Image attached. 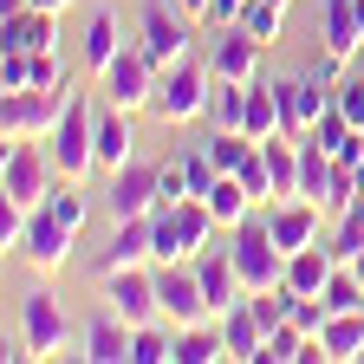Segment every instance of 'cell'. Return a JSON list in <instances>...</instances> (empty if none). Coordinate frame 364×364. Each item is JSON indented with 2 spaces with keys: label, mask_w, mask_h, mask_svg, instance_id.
Masks as SVG:
<instances>
[{
  "label": "cell",
  "mask_w": 364,
  "mask_h": 364,
  "mask_svg": "<svg viewBox=\"0 0 364 364\" xmlns=\"http://www.w3.org/2000/svg\"><path fill=\"white\" fill-rule=\"evenodd\" d=\"M241 117H247V78H215L208 124H215V130H241Z\"/></svg>",
  "instance_id": "28"
},
{
  "label": "cell",
  "mask_w": 364,
  "mask_h": 364,
  "mask_svg": "<svg viewBox=\"0 0 364 364\" xmlns=\"http://www.w3.org/2000/svg\"><path fill=\"white\" fill-rule=\"evenodd\" d=\"M196 280H202V293H208V312H215V318L235 306V299H247L241 267H235V254H228V235H221V241H208V247L196 254Z\"/></svg>",
  "instance_id": "15"
},
{
  "label": "cell",
  "mask_w": 364,
  "mask_h": 364,
  "mask_svg": "<svg viewBox=\"0 0 364 364\" xmlns=\"http://www.w3.org/2000/svg\"><path fill=\"white\" fill-rule=\"evenodd\" d=\"M358 196H364V163H358Z\"/></svg>",
  "instance_id": "40"
},
{
  "label": "cell",
  "mask_w": 364,
  "mask_h": 364,
  "mask_svg": "<svg viewBox=\"0 0 364 364\" xmlns=\"http://www.w3.org/2000/svg\"><path fill=\"white\" fill-rule=\"evenodd\" d=\"M260 59H267V39H254L241 20H228V26H215V39H208V65H215V78H260Z\"/></svg>",
  "instance_id": "14"
},
{
  "label": "cell",
  "mask_w": 364,
  "mask_h": 364,
  "mask_svg": "<svg viewBox=\"0 0 364 364\" xmlns=\"http://www.w3.org/2000/svg\"><path fill=\"white\" fill-rule=\"evenodd\" d=\"M202 202H208V215H215L221 228H241V221L260 208V202L247 196V182H241V176H215V189H208Z\"/></svg>",
  "instance_id": "26"
},
{
  "label": "cell",
  "mask_w": 364,
  "mask_h": 364,
  "mask_svg": "<svg viewBox=\"0 0 364 364\" xmlns=\"http://www.w3.org/2000/svg\"><path fill=\"white\" fill-rule=\"evenodd\" d=\"M136 39H144V53L156 65H176L196 53V20L176 7V0H144V26H136Z\"/></svg>",
  "instance_id": "9"
},
{
  "label": "cell",
  "mask_w": 364,
  "mask_h": 364,
  "mask_svg": "<svg viewBox=\"0 0 364 364\" xmlns=\"http://www.w3.org/2000/svg\"><path fill=\"white\" fill-rule=\"evenodd\" d=\"M326 182H332V150H318L312 136H306V163H299V196L318 202L326 196Z\"/></svg>",
  "instance_id": "32"
},
{
  "label": "cell",
  "mask_w": 364,
  "mask_h": 364,
  "mask_svg": "<svg viewBox=\"0 0 364 364\" xmlns=\"http://www.w3.org/2000/svg\"><path fill=\"white\" fill-rule=\"evenodd\" d=\"M208 156H215L221 176H235V169L254 156V136H247V130H215V136H208Z\"/></svg>",
  "instance_id": "29"
},
{
  "label": "cell",
  "mask_w": 364,
  "mask_h": 364,
  "mask_svg": "<svg viewBox=\"0 0 364 364\" xmlns=\"http://www.w3.org/2000/svg\"><path fill=\"white\" fill-rule=\"evenodd\" d=\"M235 176H241V182H247V196H254V202H260V208H267V202H273V169H267V156H260V144H254V156H247V163H241V169H235Z\"/></svg>",
  "instance_id": "34"
},
{
  "label": "cell",
  "mask_w": 364,
  "mask_h": 364,
  "mask_svg": "<svg viewBox=\"0 0 364 364\" xmlns=\"http://www.w3.org/2000/svg\"><path fill=\"white\" fill-rule=\"evenodd\" d=\"M156 299H163V318L182 332V326H202L208 312V293L196 280V260H156Z\"/></svg>",
  "instance_id": "12"
},
{
  "label": "cell",
  "mask_w": 364,
  "mask_h": 364,
  "mask_svg": "<svg viewBox=\"0 0 364 364\" xmlns=\"http://www.w3.org/2000/svg\"><path fill=\"white\" fill-rule=\"evenodd\" d=\"M215 326H221V338H228V358H235V364H260L267 326L254 318V306H247V299H235V306H228V312L215 318Z\"/></svg>",
  "instance_id": "23"
},
{
  "label": "cell",
  "mask_w": 364,
  "mask_h": 364,
  "mask_svg": "<svg viewBox=\"0 0 364 364\" xmlns=\"http://www.w3.org/2000/svg\"><path fill=\"white\" fill-rule=\"evenodd\" d=\"M299 345H306V332L287 318V326H273V332H267V345H260V364H299Z\"/></svg>",
  "instance_id": "33"
},
{
  "label": "cell",
  "mask_w": 364,
  "mask_h": 364,
  "mask_svg": "<svg viewBox=\"0 0 364 364\" xmlns=\"http://www.w3.org/2000/svg\"><path fill=\"white\" fill-rule=\"evenodd\" d=\"M176 7H182V14H189L196 26H208V14H215V0H176Z\"/></svg>",
  "instance_id": "39"
},
{
  "label": "cell",
  "mask_w": 364,
  "mask_h": 364,
  "mask_svg": "<svg viewBox=\"0 0 364 364\" xmlns=\"http://www.w3.org/2000/svg\"><path fill=\"white\" fill-rule=\"evenodd\" d=\"M228 358V338L215 318H202V326H182L176 332V364H221Z\"/></svg>",
  "instance_id": "27"
},
{
  "label": "cell",
  "mask_w": 364,
  "mask_h": 364,
  "mask_svg": "<svg viewBox=\"0 0 364 364\" xmlns=\"http://www.w3.org/2000/svg\"><path fill=\"white\" fill-rule=\"evenodd\" d=\"M332 247L326 241H312V247H299V254H287V287L293 293H306V299H318L326 293V280H332Z\"/></svg>",
  "instance_id": "24"
},
{
  "label": "cell",
  "mask_w": 364,
  "mask_h": 364,
  "mask_svg": "<svg viewBox=\"0 0 364 364\" xmlns=\"http://www.w3.org/2000/svg\"><path fill=\"white\" fill-rule=\"evenodd\" d=\"M72 105V85H26V91H0V130L7 136H53Z\"/></svg>",
  "instance_id": "6"
},
{
  "label": "cell",
  "mask_w": 364,
  "mask_h": 364,
  "mask_svg": "<svg viewBox=\"0 0 364 364\" xmlns=\"http://www.w3.org/2000/svg\"><path fill=\"white\" fill-rule=\"evenodd\" d=\"M260 215L273 228V241H280V254H299L312 241H326V228H332V215L318 202H306V196H280V202H267Z\"/></svg>",
  "instance_id": "13"
},
{
  "label": "cell",
  "mask_w": 364,
  "mask_h": 364,
  "mask_svg": "<svg viewBox=\"0 0 364 364\" xmlns=\"http://www.w3.org/2000/svg\"><path fill=\"white\" fill-rule=\"evenodd\" d=\"M150 235H156V260H196L208 241L228 235V228L208 215L202 196H182V202H169V208L150 215Z\"/></svg>",
  "instance_id": "3"
},
{
  "label": "cell",
  "mask_w": 364,
  "mask_h": 364,
  "mask_svg": "<svg viewBox=\"0 0 364 364\" xmlns=\"http://www.w3.org/2000/svg\"><path fill=\"white\" fill-rule=\"evenodd\" d=\"M358 20H364V0H358Z\"/></svg>",
  "instance_id": "41"
},
{
  "label": "cell",
  "mask_w": 364,
  "mask_h": 364,
  "mask_svg": "<svg viewBox=\"0 0 364 364\" xmlns=\"http://www.w3.org/2000/svg\"><path fill=\"white\" fill-rule=\"evenodd\" d=\"M150 260H156L150 215H136V221H111V247L98 254V273H111V267H150Z\"/></svg>",
  "instance_id": "20"
},
{
  "label": "cell",
  "mask_w": 364,
  "mask_h": 364,
  "mask_svg": "<svg viewBox=\"0 0 364 364\" xmlns=\"http://www.w3.org/2000/svg\"><path fill=\"white\" fill-rule=\"evenodd\" d=\"M241 26L254 33V39H280L287 33V7H280V0H247V7H241Z\"/></svg>",
  "instance_id": "30"
},
{
  "label": "cell",
  "mask_w": 364,
  "mask_h": 364,
  "mask_svg": "<svg viewBox=\"0 0 364 364\" xmlns=\"http://www.w3.org/2000/svg\"><path fill=\"white\" fill-rule=\"evenodd\" d=\"M130 156H136V130H130V111L98 98V176L124 169Z\"/></svg>",
  "instance_id": "22"
},
{
  "label": "cell",
  "mask_w": 364,
  "mask_h": 364,
  "mask_svg": "<svg viewBox=\"0 0 364 364\" xmlns=\"http://www.w3.org/2000/svg\"><path fill=\"white\" fill-rule=\"evenodd\" d=\"M53 182H59L53 144H46V136H7V163H0V196H14L20 208H39Z\"/></svg>",
  "instance_id": "5"
},
{
  "label": "cell",
  "mask_w": 364,
  "mask_h": 364,
  "mask_svg": "<svg viewBox=\"0 0 364 364\" xmlns=\"http://www.w3.org/2000/svg\"><path fill=\"white\" fill-rule=\"evenodd\" d=\"M124 46H130V39H124L117 14H111V7H91V20H85V33H78V59H85V72L98 78V72L124 53Z\"/></svg>",
  "instance_id": "21"
},
{
  "label": "cell",
  "mask_w": 364,
  "mask_h": 364,
  "mask_svg": "<svg viewBox=\"0 0 364 364\" xmlns=\"http://www.w3.org/2000/svg\"><path fill=\"white\" fill-rule=\"evenodd\" d=\"M26 215H33V208H20L14 196H0V247H20V235H26Z\"/></svg>",
  "instance_id": "36"
},
{
  "label": "cell",
  "mask_w": 364,
  "mask_h": 364,
  "mask_svg": "<svg viewBox=\"0 0 364 364\" xmlns=\"http://www.w3.org/2000/svg\"><path fill=\"white\" fill-rule=\"evenodd\" d=\"M98 299L130 318V326H150V318H163V299H156V260L150 267H111L98 273Z\"/></svg>",
  "instance_id": "8"
},
{
  "label": "cell",
  "mask_w": 364,
  "mask_h": 364,
  "mask_svg": "<svg viewBox=\"0 0 364 364\" xmlns=\"http://www.w3.org/2000/svg\"><path fill=\"white\" fill-rule=\"evenodd\" d=\"M318 53H332V59H345V65L364 53L358 0H318Z\"/></svg>",
  "instance_id": "18"
},
{
  "label": "cell",
  "mask_w": 364,
  "mask_h": 364,
  "mask_svg": "<svg viewBox=\"0 0 364 364\" xmlns=\"http://www.w3.org/2000/svg\"><path fill=\"white\" fill-rule=\"evenodd\" d=\"M33 85H72V72H65V59H59V46H53V53H33Z\"/></svg>",
  "instance_id": "37"
},
{
  "label": "cell",
  "mask_w": 364,
  "mask_h": 364,
  "mask_svg": "<svg viewBox=\"0 0 364 364\" xmlns=\"http://www.w3.org/2000/svg\"><path fill=\"white\" fill-rule=\"evenodd\" d=\"M105 182H111V189H105V202H111V221L156 215V202H163V163L130 156V163H124V169H111Z\"/></svg>",
  "instance_id": "11"
},
{
  "label": "cell",
  "mask_w": 364,
  "mask_h": 364,
  "mask_svg": "<svg viewBox=\"0 0 364 364\" xmlns=\"http://www.w3.org/2000/svg\"><path fill=\"white\" fill-rule=\"evenodd\" d=\"M273 91H280V124H287L293 136H306L318 117L332 111V91H326V85H312L306 72H293V78H273Z\"/></svg>",
  "instance_id": "17"
},
{
  "label": "cell",
  "mask_w": 364,
  "mask_h": 364,
  "mask_svg": "<svg viewBox=\"0 0 364 364\" xmlns=\"http://www.w3.org/2000/svg\"><path fill=\"white\" fill-rule=\"evenodd\" d=\"M241 130L254 136V144H267V136L287 130L280 124V91H273V78H254L247 85V117H241Z\"/></svg>",
  "instance_id": "25"
},
{
  "label": "cell",
  "mask_w": 364,
  "mask_h": 364,
  "mask_svg": "<svg viewBox=\"0 0 364 364\" xmlns=\"http://www.w3.org/2000/svg\"><path fill=\"white\" fill-rule=\"evenodd\" d=\"M156 59L144 53V39H130L124 53L98 72V98L105 105H124V111H150V91H156Z\"/></svg>",
  "instance_id": "7"
},
{
  "label": "cell",
  "mask_w": 364,
  "mask_h": 364,
  "mask_svg": "<svg viewBox=\"0 0 364 364\" xmlns=\"http://www.w3.org/2000/svg\"><path fill=\"white\" fill-rule=\"evenodd\" d=\"M59 33V14H46V7H14V14H0V46H14V53H53V39Z\"/></svg>",
  "instance_id": "19"
},
{
  "label": "cell",
  "mask_w": 364,
  "mask_h": 364,
  "mask_svg": "<svg viewBox=\"0 0 364 364\" xmlns=\"http://www.w3.org/2000/svg\"><path fill=\"white\" fill-rule=\"evenodd\" d=\"M46 144H53L59 176H72V182L98 176V98H91V91H72V105H65L59 130L46 136Z\"/></svg>",
  "instance_id": "4"
},
{
  "label": "cell",
  "mask_w": 364,
  "mask_h": 364,
  "mask_svg": "<svg viewBox=\"0 0 364 364\" xmlns=\"http://www.w3.org/2000/svg\"><path fill=\"white\" fill-rule=\"evenodd\" d=\"M351 202H358V163H332V182H326V196H318V208L338 221Z\"/></svg>",
  "instance_id": "31"
},
{
  "label": "cell",
  "mask_w": 364,
  "mask_h": 364,
  "mask_svg": "<svg viewBox=\"0 0 364 364\" xmlns=\"http://www.w3.org/2000/svg\"><path fill=\"white\" fill-rule=\"evenodd\" d=\"M20 345L7 358H78V332H72V318H65V299L53 287H33L20 293Z\"/></svg>",
  "instance_id": "1"
},
{
  "label": "cell",
  "mask_w": 364,
  "mask_h": 364,
  "mask_svg": "<svg viewBox=\"0 0 364 364\" xmlns=\"http://www.w3.org/2000/svg\"><path fill=\"white\" fill-rule=\"evenodd\" d=\"M332 105L345 111V124H351V130H364V72H358V78H338Z\"/></svg>",
  "instance_id": "35"
},
{
  "label": "cell",
  "mask_w": 364,
  "mask_h": 364,
  "mask_svg": "<svg viewBox=\"0 0 364 364\" xmlns=\"http://www.w3.org/2000/svg\"><path fill=\"white\" fill-rule=\"evenodd\" d=\"M241 7H247V0H215V14H208V33H215V26H228V20H241Z\"/></svg>",
  "instance_id": "38"
},
{
  "label": "cell",
  "mask_w": 364,
  "mask_h": 364,
  "mask_svg": "<svg viewBox=\"0 0 364 364\" xmlns=\"http://www.w3.org/2000/svg\"><path fill=\"white\" fill-rule=\"evenodd\" d=\"M130 318H117L111 306H98L85 318V332H78V358L85 364H130Z\"/></svg>",
  "instance_id": "16"
},
{
  "label": "cell",
  "mask_w": 364,
  "mask_h": 364,
  "mask_svg": "<svg viewBox=\"0 0 364 364\" xmlns=\"http://www.w3.org/2000/svg\"><path fill=\"white\" fill-rule=\"evenodd\" d=\"M72 247H78V228H65L53 208H33L14 254H20L33 273H65V267H72Z\"/></svg>",
  "instance_id": "10"
},
{
  "label": "cell",
  "mask_w": 364,
  "mask_h": 364,
  "mask_svg": "<svg viewBox=\"0 0 364 364\" xmlns=\"http://www.w3.org/2000/svg\"><path fill=\"white\" fill-rule=\"evenodd\" d=\"M208 98H215V65H202V59L189 53V59H176V65H163V72H156L150 117H156V124H169V130H182V124L208 117Z\"/></svg>",
  "instance_id": "2"
}]
</instances>
